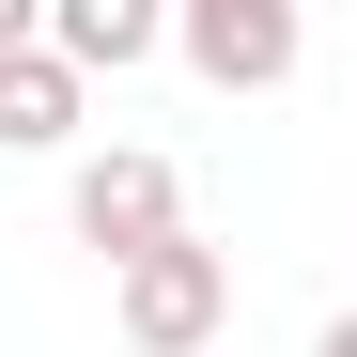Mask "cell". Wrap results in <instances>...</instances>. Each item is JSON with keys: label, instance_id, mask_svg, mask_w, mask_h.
I'll return each mask as SVG.
<instances>
[{"label": "cell", "instance_id": "obj_1", "mask_svg": "<svg viewBox=\"0 0 357 357\" xmlns=\"http://www.w3.org/2000/svg\"><path fill=\"white\" fill-rule=\"evenodd\" d=\"M109 326H125L140 357H202L233 326V249H202V233H171V249L109 264Z\"/></svg>", "mask_w": 357, "mask_h": 357}, {"label": "cell", "instance_id": "obj_2", "mask_svg": "<svg viewBox=\"0 0 357 357\" xmlns=\"http://www.w3.org/2000/svg\"><path fill=\"white\" fill-rule=\"evenodd\" d=\"M63 233H78L93 264H140V249H171V233H187V171L140 155V140H109V155L63 171Z\"/></svg>", "mask_w": 357, "mask_h": 357}, {"label": "cell", "instance_id": "obj_3", "mask_svg": "<svg viewBox=\"0 0 357 357\" xmlns=\"http://www.w3.org/2000/svg\"><path fill=\"white\" fill-rule=\"evenodd\" d=\"M155 47H187L218 93H280L295 78V0H187V16H155Z\"/></svg>", "mask_w": 357, "mask_h": 357}, {"label": "cell", "instance_id": "obj_4", "mask_svg": "<svg viewBox=\"0 0 357 357\" xmlns=\"http://www.w3.org/2000/svg\"><path fill=\"white\" fill-rule=\"evenodd\" d=\"M31 47H47L78 93H93V78L155 63V0H31Z\"/></svg>", "mask_w": 357, "mask_h": 357}, {"label": "cell", "instance_id": "obj_5", "mask_svg": "<svg viewBox=\"0 0 357 357\" xmlns=\"http://www.w3.org/2000/svg\"><path fill=\"white\" fill-rule=\"evenodd\" d=\"M78 109H93V93L47 63V47H0V155H63V140H78Z\"/></svg>", "mask_w": 357, "mask_h": 357}]
</instances>
